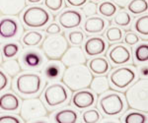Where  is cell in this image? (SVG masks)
<instances>
[{
  "instance_id": "24",
  "label": "cell",
  "mask_w": 148,
  "mask_h": 123,
  "mask_svg": "<svg viewBox=\"0 0 148 123\" xmlns=\"http://www.w3.org/2000/svg\"><path fill=\"white\" fill-rule=\"evenodd\" d=\"M44 39V35L38 31H29L23 35L22 43L28 47L38 46Z\"/></svg>"
},
{
  "instance_id": "29",
  "label": "cell",
  "mask_w": 148,
  "mask_h": 123,
  "mask_svg": "<svg viewBox=\"0 0 148 123\" xmlns=\"http://www.w3.org/2000/svg\"><path fill=\"white\" fill-rule=\"evenodd\" d=\"M114 22L116 25V27L126 28L130 25L131 23V16L127 11L121 10L114 14Z\"/></svg>"
},
{
  "instance_id": "17",
  "label": "cell",
  "mask_w": 148,
  "mask_h": 123,
  "mask_svg": "<svg viewBox=\"0 0 148 123\" xmlns=\"http://www.w3.org/2000/svg\"><path fill=\"white\" fill-rule=\"evenodd\" d=\"M26 7V0H0V13L5 16H17Z\"/></svg>"
},
{
  "instance_id": "12",
  "label": "cell",
  "mask_w": 148,
  "mask_h": 123,
  "mask_svg": "<svg viewBox=\"0 0 148 123\" xmlns=\"http://www.w3.org/2000/svg\"><path fill=\"white\" fill-rule=\"evenodd\" d=\"M107 57L114 65H123L130 60V51L123 44H116L109 48Z\"/></svg>"
},
{
  "instance_id": "25",
  "label": "cell",
  "mask_w": 148,
  "mask_h": 123,
  "mask_svg": "<svg viewBox=\"0 0 148 123\" xmlns=\"http://www.w3.org/2000/svg\"><path fill=\"white\" fill-rule=\"evenodd\" d=\"M2 68H3V71L6 73V75L10 77H16L18 76L19 74L22 71V67H21L20 63H19L18 60L16 59H9V60L5 61V62L2 64Z\"/></svg>"
},
{
  "instance_id": "42",
  "label": "cell",
  "mask_w": 148,
  "mask_h": 123,
  "mask_svg": "<svg viewBox=\"0 0 148 123\" xmlns=\"http://www.w3.org/2000/svg\"><path fill=\"white\" fill-rule=\"evenodd\" d=\"M66 3L71 7H75V8H79V7L83 6L88 0H65Z\"/></svg>"
},
{
  "instance_id": "8",
  "label": "cell",
  "mask_w": 148,
  "mask_h": 123,
  "mask_svg": "<svg viewBox=\"0 0 148 123\" xmlns=\"http://www.w3.org/2000/svg\"><path fill=\"white\" fill-rule=\"evenodd\" d=\"M47 114V107L39 98L27 99L22 103L20 109V116L25 121L40 119L46 117Z\"/></svg>"
},
{
  "instance_id": "20",
  "label": "cell",
  "mask_w": 148,
  "mask_h": 123,
  "mask_svg": "<svg viewBox=\"0 0 148 123\" xmlns=\"http://www.w3.org/2000/svg\"><path fill=\"white\" fill-rule=\"evenodd\" d=\"M108 22L99 16L88 17L84 22V30L88 35L100 34L106 29Z\"/></svg>"
},
{
  "instance_id": "16",
  "label": "cell",
  "mask_w": 148,
  "mask_h": 123,
  "mask_svg": "<svg viewBox=\"0 0 148 123\" xmlns=\"http://www.w3.org/2000/svg\"><path fill=\"white\" fill-rule=\"evenodd\" d=\"M107 42L103 37H93L88 39L84 43V51L88 56L101 55L106 51Z\"/></svg>"
},
{
  "instance_id": "36",
  "label": "cell",
  "mask_w": 148,
  "mask_h": 123,
  "mask_svg": "<svg viewBox=\"0 0 148 123\" xmlns=\"http://www.w3.org/2000/svg\"><path fill=\"white\" fill-rule=\"evenodd\" d=\"M82 14L86 17H91V16H95L98 12V6L94 2H86L83 6L80 7Z\"/></svg>"
},
{
  "instance_id": "21",
  "label": "cell",
  "mask_w": 148,
  "mask_h": 123,
  "mask_svg": "<svg viewBox=\"0 0 148 123\" xmlns=\"http://www.w3.org/2000/svg\"><path fill=\"white\" fill-rule=\"evenodd\" d=\"M19 107H20V100L15 94L4 93L0 96V110L7 112H16Z\"/></svg>"
},
{
  "instance_id": "27",
  "label": "cell",
  "mask_w": 148,
  "mask_h": 123,
  "mask_svg": "<svg viewBox=\"0 0 148 123\" xmlns=\"http://www.w3.org/2000/svg\"><path fill=\"white\" fill-rule=\"evenodd\" d=\"M98 11L104 17L111 18L114 16V14L118 12V6L114 5L113 2H111L110 0H105V1H102L99 4Z\"/></svg>"
},
{
  "instance_id": "14",
  "label": "cell",
  "mask_w": 148,
  "mask_h": 123,
  "mask_svg": "<svg viewBox=\"0 0 148 123\" xmlns=\"http://www.w3.org/2000/svg\"><path fill=\"white\" fill-rule=\"evenodd\" d=\"M82 22V14L78 10L68 9L58 16V23L64 29H74L80 26Z\"/></svg>"
},
{
  "instance_id": "10",
  "label": "cell",
  "mask_w": 148,
  "mask_h": 123,
  "mask_svg": "<svg viewBox=\"0 0 148 123\" xmlns=\"http://www.w3.org/2000/svg\"><path fill=\"white\" fill-rule=\"evenodd\" d=\"M20 60L26 69H40L45 63L42 53L40 49L29 47L21 53Z\"/></svg>"
},
{
  "instance_id": "45",
  "label": "cell",
  "mask_w": 148,
  "mask_h": 123,
  "mask_svg": "<svg viewBox=\"0 0 148 123\" xmlns=\"http://www.w3.org/2000/svg\"><path fill=\"white\" fill-rule=\"evenodd\" d=\"M100 123H121V121L116 119V118H108V119L102 120V122Z\"/></svg>"
},
{
  "instance_id": "31",
  "label": "cell",
  "mask_w": 148,
  "mask_h": 123,
  "mask_svg": "<svg viewBox=\"0 0 148 123\" xmlns=\"http://www.w3.org/2000/svg\"><path fill=\"white\" fill-rule=\"evenodd\" d=\"M20 50V46L16 42H7L2 46V53L4 57L7 59H11L15 57Z\"/></svg>"
},
{
  "instance_id": "15",
  "label": "cell",
  "mask_w": 148,
  "mask_h": 123,
  "mask_svg": "<svg viewBox=\"0 0 148 123\" xmlns=\"http://www.w3.org/2000/svg\"><path fill=\"white\" fill-rule=\"evenodd\" d=\"M71 101H72V105L78 109H86L95 105L96 98L91 91H87L85 89L76 92L73 94Z\"/></svg>"
},
{
  "instance_id": "40",
  "label": "cell",
  "mask_w": 148,
  "mask_h": 123,
  "mask_svg": "<svg viewBox=\"0 0 148 123\" xmlns=\"http://www.w3.org/2000/svg\"><path fill=\"white\" fill-rule=\"evenodd\" d=\"M0 123H22L21 119L15 115H1L0 116Z\"/></svg>"
},
{
  "instance_id": "5",
  "label": "cell",
  "mask_w": 148,
  "mask_h": 123,
  "mask_svg": "<svg viewBox=\"0 0 148 123\" xmlns=\"http://www.w3.org/2000/svg\"><path fill=\"white\" fill-rule=\"evenodd\" d=\"M69 47L68 41L63 35H49L42 44V50L49 60H59Z\"/></svg>"
},
{
  "instance_id": "28",
  "label": "cell",
  "mask_w": 148,
  "mask_h": 123,
  "mask_svg": "<svg viewBox=\"0 0 148 123\" xmlns=\"http://www.w3.org/2000/svg\"><path fill=\"white\" fill-rule=\"evenodd\" d=\"M123 123H146L147 115L146 113L133 110V111H130L126 113L123 117Z\"/></svg>"
},
{
  "instance_id": "18",
  "label": "cell",
  "mask_w": 148,
  "mask_h": 123,
  "mask_svg": "<svg viewBox=\"0 0 148 123\" xmlns=\"http://www.w3.org/2000/svg\"><path fill=\"white\" fill-rule=\"evenodd\" d=\"M51 120L53 123H79V114L72 108H63L52 113Z\"/></svg>"
},
{
  "instance_id": "38",
  "label": "cell",
  "mask_w": 148,
  "mask_h": 123,
  "mask_svg": "<svg viewBox=\"0 0 148 123\" xmlns=\"http://www.w3.org/2000/svg\"><path fill=\"white\" fill-rule=\"evenodd\" d=\"M123 41L126 44H128V46H135V44L138 43V41H139V37H138V35L135 34V33L133 32H127L125 33V37H123Z\"/></svg>"
},
{
  "instance_id": "9",
  "label": "cell",
  "mask_w": 148,
  "mask_h": 123,
  "mask_svg": "<svg viewBox=\"0 0 148 123\" xmlns=\"http://www.w3.org/2000/svg\"><path fill=\"white\" fill-rule=\"evenodd\" d=\"M136 79V72L133 67L125 66L112 71L108 76L109 83L116 89L123 90L130 87Z\"/></svg>"
},
{
  "instance_id": "6",
  "label": "cell",
  "mask_w": 148,
  "mask_h": 123,
  "mask_svg": "<svg viewBox=\"0 0 148 123\" xmlns=\"http://www.w3.org/2000/svg\"><path fill=\"white\" fill-rule=\"evenodd\" d=\"M42 100L49 108H56L68 103L69 93L64 85L60 83H52L44 90Z\"/></svg>"
},
{
  "instance_id": "7",
  "label": "cell",
  "mask_w": 148,
  "mask_h": 123,
  "mask_svg": "<svg viewBox=\"0 0 148 123\" xmlns=\"http://www.w3.org/2000/svg\"><path fill=\"white\" fill-rule=\"evenodd\" d=\"M51 15L47 9L40 6H31L21 15V21L26 27L31 29L42 28L51 21Z\"/></svg>"
},
{
  "instance_id": "30",
  "label": "cell",
  "mask_w": 148,
  "mask_h": 123,
  "mask_svg": "<svg viewBox=\"0 0 148 123\" xmlns=\"http://www.w3.org/2000/svg\"><path fill=\"white\" fill-rule=\"evenodd\" d=\"M134 58L139 63H146L148 61V44L140 43L134 48Z\"/></svg>"
},
{
  "instance_id": "48",
  "label": "cell",
  "mask_w": 148,
  "mask_h": 123,
  "mask_svg": "<svg viewBox=\"0 0 148 123\" xmlns=\"http://www.w3.org/2000/svg\"><path fill=\"white\" fill-rule=\"evenodd\" d=\"M94 1H101V0H94Z\"/></svg>"
},
{
  "instance_id": "43",
  "label": "cell",
  "mask_w": 148,
  "mask_h": 123,
  "mask_svg": "<svg viewBox=\"0 0 148 123\" xmlns=\"http://www.w3.org/2000/svg\"><path fill=\"white\" fill-rule=\"evenodd\" d=\"M111 2H113L114 5H116L118 7L121 8H125V7L130 3V0H110Z\"/></svg>"
},
{
  "instance_id": "47",
  "label": "cell",
  "mask_w": 148,
  "mask_h": 123,
  "mask_svg": "<svg viewBox=\"0 0 148 123\" xmlns=\"http://www.w3.org/2000/svg\"><path fill=\"white\" fill-rule=\"evenodd\" d=\"M33 123H49V122L45 119H39V120H37V121H34Z\"/></svg>"
},
{
  "instance_id": "33",
  "label": "cell",
  "mask_w": 148,
  "mask_h": 123,
  "mask_svg": "<svg viewBox=\"0 0 148 123\" xmlns=\"http://www.w3.org/2000/svg\"><path fill=\"white\" fill-rule=\"evenodd\" d=\"M101 119V114L96 108L85 110L82 114V121L84 123H98Z\"/></svg>"
},
{
  "instance_id": "13",
  "label": "cell",
  "mask_w": 148,
  "mask_h": 123,
  "mask_svg": "<svg viewBox=\"0 0 148 123\" xmlns=\"http://www.w3.org/2000/svg\"><path fill=\"white\" fill-rule=\"evenodd\" d=\"M60 59L61 63L66 67L77 64H85L87 61L84 51L79 46L68 47L67 50L63 53Z\"/></svg>"
},
{
  "instance_id": "41",
  "label": "cell",
  "mask_w": 148,
  "mask_h": 123,
  "mask_svg": "<svg viewBox=\"0 0 148 123\" xmlns=\"http://www.w3.org/2000/svg\"><path fill=\"white\" fill-rule=\"evenodd\" d=\"M9 85V78L4 71L0 69V92L4 91Z\"/></svg>"
},
{
  "instance_id": "22",
  "label": "cell",
  "mask_w": 148,
  "mask_h": 123,
  "mask_svg": "<svg viewBox=\"0 0 148 123\" xmlns=\"http://www.w3.org/2000/svg\"><path fill=\"white\" fill-rule=\"evenodd\" d=\"M88 68L91 71V73H94L95 75L100 76V75H105L106 73H108L111 69V66H110L109 61L106 58L101 57V56H96L89 61Z\"/></svg>"
},
{
  "instance_id": "39",
  "label": "cell",
  "mask_w": 148,
  "mask_h": 123,
  "mask_svg": "<svg viewBox=\"0 0 148 123\" xmlns=\"http://www.w3.org/2000/svg\"><path fill=\"white\" fill-rule=\"evenodd\" d=\"M60 32H61L60 27H59V25H58V24H56V23L49 24V25L47 27V29H46V33L47 35H58V34H60Z\"/></svg>"
},
{
  "instance_id": "1",
  "label": "cell",
  "mask_w": 148,
  "mask_h": 123,
  "mask_svg": "<svg viewBox=\"0 0 148 123\" xmlns=\"http://www.w3.org/2000/svg\"><path fill=\"white\" fill-rule=\"evenodd\" d=\"M93 79L92 73L86 64H77L66 67L61 77L64 86L72 92L89 88Z\"/></svg>"
},
{
  "instance_id": "2",
  "label": "cell",
  "mask_w": 148,
  "mask_h": 123,
  "mask_svg": "<svg viewBox=\"0 0 148 123\" xmlns=\"http://www.w3.org/2000/svg\"><path fill=\"white\" fill-rule=\"evenodd\" d=\"M125 100L133 110L146 113L148 111V81L140 79L126 90Z\"/></svg>"
},
{
  "instance_id": "49",
  "label": "cell",
  "mask_w": 148,
  "mask_h": 123,
  "mask_svg": "<svg viewBox=\"0 0 148 123\" xmlns=\"http://www.w3.org/2000/svg\"><path fill=\"white\" fill-rule=\"evenodd\" d=\"M0 60H1V57H0Z\"/></svg>"
},
{
  "instance_id": "35",
  "label": "cell",
  "mask_w": 148,
  "mask_h": 123,
  "mask_svg": "<svg viewBox=\"0 0 148 123\" xmlns=\"http://www.w3.org/2000/svg\"><path fill=\"white\" fill-rule=\"evenodd\" d=\"M68 41L73 46H79L84 41V34L80 30H74L68 34Z\"/></svg>"
},
{
  "instance_id": "4",
  "label": "cell",
  "mask_w": 148,
  "mask_h": 123,
  "mask_svg": "<svg viewBox=\"0 0 148 123\" xmlns=\"http://www.w3.org/2000/svg\"><path fill=\"white\" fill-rule=\"evenodd\" d=\"M99 106L105 115L114 117L125 111L126 105L123 94L116 92H110L103 94L99 100Z\"/></svg>"
},
{
  "instance_id": "3",
  "label": "cell",
  "mask_w": 148,
  "mask_h": 123,
  "mask_svg": "<svg viewBox=\"0 0 148 123\" xmlns=\"http://www.w3.org/2000/svg\"><path fill=\"white\" fill-rule=\"evenodd\" d=\"M44 80L37 73H23L14 80L13 89L22 96H34L42 91Z\"/></svg>"
},
{
  "instance_id": "19",
  "label": "cell",
  "mask_w": 148,
  "mask_h": 123,
  "mask_svg": "<svg viewBox=\"0 0 148 123\" xmlns=\"http://www.w3.org/2000/svg\"><path fill=\"white\" fill-rule=\"evenodd\" d=\"M64 72V65L59 60H49L44 68V75L49 81L61 79Z\"/></svg>"
},
{
  "instance_id": "26",
  "label": "cell",
  "mask_w": 148,
  "mask_h": 123,
  "mask_svg": "<svg viewBox=\"0 0 148 123\" xmlns=\"http://www.w3.org/2000/svg\"><path fill=\"white\" fill-rule=\"evenodd\" d=\"M127 10L133 15H141L146 13L148 9L147 0H130L127 4Z\"/></svg>"
},
{
  "instance_id": "32",
  "label": "cell",
  "mask_w": 148,
  "mask_h": 123,
  "mask_svg": "<svg viewBox=\"0 0 148 123\" xmlns=\"http://www.w3.org/2000/svg\"><path fill=\"white\" fill-rule=\"evenodd\" d=\"M134 30L139 35L147 37L148 35V15H143L135 21Z\"/></svg>"
},
{
  "instance_id": "46",
  "label": "cell",
  "mask_w": 148,
  "mask_h": 123,
  "mask_svg": "<svg viewBox=\"0 0 148 123\" xmlns=\"http://www.w3.org/2000/svg\"><path fill=\"white\" fill-rule=\"evenodd\" d=\"M29 3H33V4H36V3H40L42 2V0H28Z\"/></svg>"
},
{
  "instance_id": "34",
  "label": "cell",
  "mask_w": 148,
  "mask_h": 123,
  "mask_svg": "<svg viewBox=\"0 0 148 123\" xmlns=\"http://www.w3.org/2000/svg\"><path fill=\"white\" fill-rule=\"evenodd\" d=\"M106 37L109 42L120 41L123 39V31L119 27H110L106 32Z\"/></svg>"
},
{
  "instance_id": "44",
  "label": "cell",
  "mask_w": 148,
  "mask_h": 123,
  "mask_svg": "<svg viewBox=\"0 0 148 123\" xmlns=\"http://www.w3.org/2000/svg\"><path fill=\"white\" fill-rule=\"evenodd\" d=\"M139 73H140V77H141V79H147V77H148L147 65L141 66V67L139 68Z\"/></svg>"
},
{
  "instance_id": "23",
  "label": "cell",
  "mask_w": 148,
  "mask_h": 123,
  "mask_svg": "<svg viewBox=\"0 0 148 123\" xmlns=\"http://www.w3.org/2000/svg\"><path fill=\"white\" fill-rule=\"evenodd\" d=\"M89 88L91 89L92 93L96 94H103L110 90V83L108 78L104 75H100L93 78L91 83L89 85Z\"/></svg>"
},
{
  "instance_id": "37",
  "label": "cell",
  "mask_w": 148,
  "mask_h": 123,
  "mask_svg": "<svg viewBox=\"0 0 148 123\" xmlns=\"http://www.w3.org/2000/svg\"><path fill=\"white\" fill-rule=\"evenodd\" d=\"M44 4L49 10L56 13L63 8L64 0H45Z\"/></svg>"
},
{
  "instance_id": "50",
  "label": "cell",
  "mask_w": 148,
  "mask_h": 123,
  "mask_svg": "<svg viewBox=\"0 0 148 123\" xmlns=\"http://www.w3.org/2000/svg\"><path fill=\"white\" fill-rule=\"evenodd\" d=\"M0 14H1V13H0Z\"/></svg>"
},
{
  "instance_id": "11",
  "label": "cell",
  "mask_w": 148,
  "mask_h": 123,
  "mask_svg": "<svg viewBox=\"0 0 148 123\" xmlns=\"http://www.w3.org/2000/svg\"><path fill=\"white\" fill-rule=\"evenodd\" d=\"M21 32H22V28L17 19L6 17L0 20V39L1 41L15 39Z\"/></svg>"
}]
</instances>
